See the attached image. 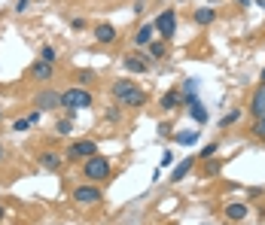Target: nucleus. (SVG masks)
<instances>
[{
    "instance_id": "obj_23",
    "label": "nucleus",
    "mask_w": 265,
    "mask_h": 225,
    "mask_svg": "<svg viewBox=\"0 0 265 225\" xmlns=\"http://www.w3.org/2000/svg\"><path fill=\"white\" fill-rule=\"evenodd\" d=\"M238 119H241V113H238V110H232V113H226V116H223V125H235Z\"/></svg>"
},
{
    "instance_id": "obj_28",
    "label": "nucleus",
    "mask_w": 265,
    "mask_h": 225,
    "mask_svg": "<svg viewBox=\"0 0 265 225\" xmlns=\"http://www.w3.org/2000/svg\"><path fill=\"white\" fill-rule=\"evenodd\" d=\"M70 24H73V30H82V27H85V21H82V18H73Z\"/></svg>"
},
{
    "instance_id": "obj_24",
    "label": "nucleus",
    "mask_w": 265,
    "mask_h": 225,
    "mask_svg": "<svg viewBox=\"0 0 265 225\" xmlns=\"http://www.w3.org/2000/svg\"><path fill=\"white\" fill-rule=\"evenodd\" d=\"M198 155H201V158H214V155H217V143H208Z\"/></svg>"
},
{
    "instance_id": "obj_18",
    "label": "nucleus",
    "mask_w": 265,
    "mask_h": 225,
    "mask_svg": "<svg viewBox=\"0 0 265 225\" xmlns=\"http://www.w3.org/2000/svg\"><path fill=\"white\" fill-rule=\"evenodd\" d=\"M177 107H180V94H177V91L162 94V110H177Z\"/></svg>"
},
{
    "instance_id": "obj_35",
    "label": "nucleus",
    "mask_w": 265,
    "mask_h": 225,
    "mask_svg": "<svg viewBox=\"0 0 265 225\" xmlns=\"http://www.w3.org/2000/svg\"><path fill=\"white\" fill-rule=\"evenodd\" d=\"M262 82H265V70H262Z\"/></svg>"
},
{
    "instance_id": "obj_34",
    "label": "nucleus",
    "mask_w": 265,
    "mask_h": 225,
    "mask_svg": "<svg viewBox=\"0 0 265 225\" xmlns=\"http://www.w3.org/2000/svg\"><path fill=\"white\" fill-rule=\"evenodd\" d=\"M0 158H3V146H0Z\"/></svg>"
},
{
    "instance_id": "obj_3",
    "label": "nucleus",
    "mask_w": 265,
    "mask_h": 225,
    "mask_svg": "<svg viewBox=\"0 0 265 225\" xmlns=\"http://www.w3.org/2000/svg\"><path fill=\"white\" fill-rule=\"evenodd\" d=\"M89 104H92V94L85 88H67V91H61V107H67V110H85Z\"/></svg>"
},
{
    "instance_id": "obj_4",
    "label": "nucleus",
    "mask_w": 265,
    "mask_h": 225,
    "mask_svg": "<svg viewBox=\"0 0 265 225\" xmlns=\"http://www.w3.org/2000/svg\"><path fill=\"white\" fill-rule=\"evenodd\" d=\"M153 24H156V30H159L162 37H168V40H171V37H174V30H177V12H174V9H168V12H162Z\"/></svg>"
},
{
    "instance_id": "obj_6",
    "label": "nucleus",
    "mask_w": 265,
    "mask_h": 225,
    "mask_svg": "<svg viewBox=\"0 0 265 225\" xmlns=\"http://www.w3.org/2000/svg\"><path fill=\"white\" fill-rule=\"evenodd\" d=\"M104 195H101V189H95V186H79V189H73V201L76 204H98Z\"/></svg>"
},
{
    "instance_id": "obj_12",
    "label": "nucleus",
    "mask_w": 265,
    "mask_h": 225,
    "mask_svg": "<svg viewBox=\"0 0 265 225\" xmlns=\"http://www.w3.org/2000/svg\"><path fill=\"white\" fill-rule=\"evenodd\" d=\"M125 70H131V73H146L150 64H146V58H140V55H125Z\"/></svg>"
},
{
    "instance_id": "obj_1",
    "label": "nucleus",
    "mask_w": 265,
    "mask_h": 225,
    "mask_svg": "<svg viewBox=\"0 0 265 225\" xmlns=\"http://www.w3.org/2000/svg\"><path fill=\"white\" fill-rule=\"evenodd\" d=\"M113 98H116L119 104H125V107H143V104H146V91L137 88L131 79H119V82H113Z\"/></svg>"
},
{
    "instance_id": "obj_26",
    "label": "nucleus",
    "mask_w": 265,
    "mask_h": 225,
    "mask_svg": "<svg viewBox=\"0 0 265 225\" xmlns=\"http://www.w3.org/2000/svg\"><path fill=\"white\" fill-rule=\"evenodd\" d=\"M183 88H186L189 94H195V88H198V82H195V79H186V82H183Z\"/></svg>"
},
{
    "instance_id": "obj_31",
    "label": "nucleus",
    "mask_w": 265,
    "mask_h": 225,
    "mask_svg": "<svg viewBox=\"0 0 265 225\" xmlns=\"http://www.w3.org/2000/svg\"><path fill=\"white\" fill-rule=\"evenodd\" d=\"M238 3H241V6H250V0H238Z\"/></svg>"
},
{
    "instance_id": "obj_5",
    "label": "nucleus",
    "mask_w": 265,
    "mask_h": 225,
    "mask_svg": "<svg viewBox=\"0 0 265 225\" xmlns=\"http://www.w3.org/2000/svg\"><path fill=\"white\" fill-rule=\"evenodd\" d=\"M95 152H98V146H95L92 140H76V143H70L67 158H92Z\"/></svg>"
},
{
    "instance_id": "obj_14",
    "label": "nucleus",
    "mask_w": 265,
    "mask_h": 225,
    "mask_svg": "<svg viewBox=\"0 0 265 225\" xmlns=\"http://www.w3.org/2000/svg\"><path fill=\"white\" fill-rule=\"evenodd\" d=\"M95 40L98 43H113L116 40V27L113 24H98L95 27Z\"/></svg>"
},
{
    "instance_id": "obj_16",
    "label": "nucleus",
    "mask_w": 265,
    "mask_h": 225,
    "mask_svg": "<svg viewBox=\"0 0 265 225\" xmlns=\"http://www.w3.org/2000/svg\"><path fill=\"white\" fill-rule=\"evenodd\" d=\"M153 30H156V24H143V27H137L134 43H137V46H150V43H153Z\"/></svg>"
},
{
    "instance_id": "obj_8",
    "label": "nucleus",
    "mask_w": 265,
    "mask_h": 225,
    "mask_svg": "<svg viewBox=\"0 0 265 225\" xmlns=\"http://www.w3.org/2000/svg\"><path fill=\"white\" fill-rule=\"evenodd\" d=\"M34 104H37V110H52V107L61 104V94H55V91H40V94L34 98Z\"/></svg>"
},
{
    "instance_id": "obj_2",
    "label": "nucleus",
    "mask_w": 265,
    "mask_h": 225,
    "mask_svg": "<svg viewBox=\"0 0 265 225\" xmlns=\"http://www.w3.org/2000/svg\"><path fill=\"white\" fill-rule=\"evenodd\" d=\"M82 174H85L92 183H95V180H107V177H110V162H107L104 155H92V158H85Z\"/></svg>"
},
{
    "instance_id": "obj_21",
    "label": "nucleus",
    "mask_w": 265,
    "mask_h": 225,
    "mask_svg": "<svg viewBox=\"0 0 265 225\" xmlns=\"http://www.w3.org/2000/svg\"><path fill=\"white\" fill-rule=\"evenodd\" d=\"M55 131H58L61 137H64V134H70V131H73V119H61V122L55 125Z\"/></svg>"
},
{
    "instance_id": "obj_19",
    "label": "nucleus",
    "mask_w": 265,
    "mask_h": 225,
    "mask_svg": "<svg viewBox=\"0 0 265 225\" xmlns=\"http://www.w3.org/2000/svg\"><path fill=\"white\" fill-rule=\"evenodd\" d=\"M195 140H198V131H180V134H177V143H180V146H189V143H195Z\"/></svg>"
},
{
    "instance_id": "obj_27",
    "label": "nucleus",
    "mask_w": 265,
    "mask_h": 225,
    "mask_svg": "<svg viewBox=\"0 0 265 225\" xmlns=\"http://www.w3.org/2000/svg\"><path fill=\"white\" fill-rule=\"evenodd\" d=\"M168 165H174V155H171V152L162 155V168H168Z\"/></svg>"
},
{
    "instance_id": "obj_25",
    "label": "nucleus",
    "mask_w": 265,
    "mask_h": 225,
    "mask_svg": "<svg viewBox=\"0 0 265 225\" xmlns=\"http://www.w3.org/2000/svg\"><path fill=\"white\" fill-rule=\"evenodd\" d=\"M27 125H31V119H15L12 122V131H27Z\"/></svg>"
},
{
    "instance_id": "obj_10",
    "label": "nucleus",
    "mask_w": 265,
    "mask_h": 225,
    "mask_svg": "<svg viewBox=\"0 0 265 225\" xmlns=\"http://www.w3.org/2000/svg\"><path fill=\"white\" fill-rule=\"evenodd\" d=\"M31 79H37V82H46V79H52V64H46V61H37V64H31Z\"/></svg>"
},
{
    "instance_id": "obj_15",
    "label": "nucleus",
    "mask_w": 265,
    "mask_h": 225,
    "mask_svg": "<svg viewBox=\"0 0 265 225\" xmlns=\"http://www.w3.org/2000/svg\"><path fill=\"white\" fill-rule=\"evenodd\" d=\"M192 18H195V24H211V21L217 18V9H214V6H201V9H195Z\"/></svg>"
},
{
    "instance_id": "obj_11",
    "label": "nucleus",
    "mask_w": 265,
    "mask_h": 225,
    "mask_svg": "<svg viewBox=\"0 0 265 225\" xmlns=\"http://www.w3.org/2000/svg\"><path fill=\"white\" fill-rule=\"evenodd\" d=\"M247 213H250V207H247L244 201H235V204H229V207H226V216H229L232 222H241V219H247Z\"/></svg>"
},
{
    "instance_id": "obj_7",
    "label": "nucleus",
    "mask_w": 265,
    "mask_h": 225,
    "mask_svg": "<svg viewBox=\"0 0 265 225\" xmlns=\"http://www.w3.org/2000/svg\"><path fill=\"white\" fill-rule=\"evenodd\" d=\"M186 107H189V116H192L198 125H204V122H208V110L201 107V101H198L195 94H189V98H186Z\"/></svg>"
},
{
    "instance_id": "obj_9",
    "label": "nucleus",
    "mask_w": 265,
    "mask_h": 225,
    "mask_svg": "<svg viewBox=\"0 0 265 225\" xmlns=\"http://www.w3.org/2000/svg\"><path fill=\"white\" fill-rule=\"evenodd\" d=\"M250 113L256 116V119H265V82L253 91V101H250Z\"/></svg>"
},
{
    "instance_id": "obj_13",
    "label": "nucleus",
    "mask_w": 265,
    "mask_h": 225,
    "mask_svg": "<svg viewBox=\"0 0 265 225\" xmlns=\"http://www.w3.org/2000/svg\"><path fill=\"white\" fill-rule=\"evenodd\" d=\"M192 168H195V158H186V162H180V165L174 168V174H171L168 180H171V183H180V180H186V177H189V171H192Z\"/></svg>"
},
{
    "instance_id": "obj_30",
    "label": "nucleus",
    "mask_w": 265,
    "mask_h": 225,
    "mask_svg": "<svg viewBox=\"0 0 265 225\" xmlns=\"http://www.w3.org/2000/svg\"><path fill=\"white\" fill-rule=\"evenodd\" d=\"M15 9H18V12H24V9H27V0H18V3H15Z\"/></svg>"
},
{
    "instance_id": "obj_29",
    "label": "nucleus",
    "mask_w": 265,
    "mask_h": 225,
    "mask_svg": "<svg viewBox=\"0 0 265 225\" xmlns=\"http://www.w3.org/2000/svg\"><path fill=\"white\" fill-rule=\"evenodd\" d=\"M79 82H82V85H85V82H92V73H89V70H82V73H79Z\"/></svg>"
},
{
    "instance_id": "obj_22",
    "label": "nucleus",
    "mask_w": 265,
    "mask_h": 225,
    "mask_svg": "<svg viewBox=\"0 0 265 225\" xmlns=\"http://www.w3.org/2000/svg\"><path fill=\"white\" fill-rule=\"evenodd\" d=\"M150 55L153 58H162L165 55V43H150Z\"/></svg>"
},
{
    "instance_id": "obj_32",
    "label": "nucleus",
    "mask_w": 265,
    "mask_h": 225,
    "mask_svg": "<svg viewBox=\"0 0 265 225\" xmlns=\"http://www.w3.org/2000/svg\"><path fill=\"white\" fill-rule=\"evenodd\" d=\"M256 3H259V6H262V9H265V0H256Z\"/></svg>"
},
{
    "instance_id": "obj_17",
    "label": "nucleus",
    "mask_w": 265,
    "mask_h": 225,
    "mask_svg": "<svg viewBox=\"0 0 265 225\" xmlns=\"http://www.w3.org/2000/svg\"><path fill=\"white\" fill-rule=\"evenodd\" d=\"M40 165L49 168V171H58V168H61V158H58L55 152H43V155H40Z\"/></svg>"
},
{
    "instance_id": "obj_20",
    "label": "nucleus",
    "mask_w": 265,
    "mask_h": 225,
    "mask_svg": "<svg viewBox=\"0 0 265 225\" xmlns=\"http://www.w3.org/2000/svg\"><path fill=\"white\" fill-rule=\"evenodd\" d=\"M55 58H58V55H55V49H52V46H43V52H40V61H46V64H55Z\"/></svg>"
},
{
    "instance_id": "obj_33",
    "label": "nucleus",
    "mask_w": 265,
    "mask_h": 225,
    "mask_svg": "<svg viewBox=\"0 0 265 225\" xmlns=\"http://www.w3.org/2000/svg\"><path fill=\"white\" fill-rule=\"evenodd\" d=\"M0 219H3V207H0Z\"/></svg>"
}]
</instances>
